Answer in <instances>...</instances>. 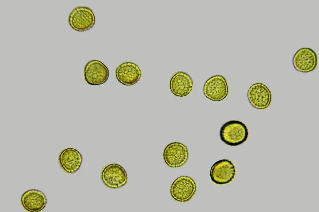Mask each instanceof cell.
I'll return each instance as SVG.
<instances>
[{"label": "cell", "mask_w": 319, "mask_h": 212, "mask_svg": "<svg viewBox=\"0 0 319 212\" xmlns=\"http://www.w3.org/2000/svg\"><path fill=\"white\" fill-rule=\"evenodd\" d=\"M21 202L24 209L30 212H37L42 210L47 204L45 194L37 189H29L21 196Z\"/></svg>", "instance_id": "obj_14"}, {"label": "cell", "mask_w": 319, "mask_h": 212, "mask_svg": "<svg viewBox=\"0 0 319 212\" xmlns=\"http://www.w3.org/2000/svg\"><path fill=\"white\" fill-rule=\"evenodd\" d=\"M84 76L85 80L89 85H99L106 82L109 76V71L102 62L92 60L85 66Z\"/></svg>", "instance_id": "obj_4"}, {"label": "cell", "mask_w": 319, "mask_h": 212, "mask_svg": "<svg viewBox=\"0 0 319 212\" xmlns=\"http://www.w3.org/2000/svg\"><path fill=\"white\" fill-rule=\"evenodd\" d=\"M58 161L60 167L65 172L73 174L79 169L83 157L76 149L67 148L62 150L59 153Z\"/></svg>", "instance_id": "obj_12"}, {"label": "cell", "mask_w": 319, "mask_h": 212, "mask_svg": "<svg viewBox=\"0 0 319 212\" xmlns=\"http://www.w3.org/2000/svg\"><path fill=\"white\" fill-rule=\"evenodd\" d=\"M247 96L250 104L258 109L267 108L272 100L270 89L265 84L260 82L254 83L249 87Z\"/></svg>", "instance_id": "obj_10"}, {"label": "cell", "mask_w": 319, "mask_h": 212, "mask_svg": "<svg viewBox=\"0 0 319 212\" xmlns=\"http://www.w3.org/2000/svg\"><path fill=\"white\" fill-rule=\"evenodd\" d=\"M169 85L170 90L174 95L185 97L192 91L193 82L188 74L183 71H178L172 76Z\"/></svg>", "instance_id": "obj_13"}, {"label": "cell", "mask_w": 319, "mask_h": 212, "mask_svg": "<svg viewBox=\"0 0 319 212\" xmlns=\"http://www.w3.org/2000/svg\"><path fill=\"white\" fill-rule=\"evenodd\" d=\"M236 174L235 167L229 159H221L212 166L210 176L211 181L218 185L229 183L234 179Z\"/></svg>", "instance_id": "obj_8"}, {"label": "cell", "mask_w": 319, "mask_h": 212, "mask_svg": "<svg viewBox=\"0 0 319 212\" xmlns=\"http://www.w3.org/2000/svg\"><path fill=\"white\" fill-rule=\"evenodd\" d=\"M292 64L297 71L302 73L310 72L317 66V54L310 48H300L293 57Z\"/></svg>", "instance_id": "obj_9"}, {"label": "cell", "mask_w": 319, "mask_h": 212, "mask_svg": "<svg viewBox=\"0 0 319 212\" xmlns=\"http://www.w3.org/2000/svg\"><path fill=\"white\" fill-rule=\"evenodd\" d=\"M189 157L187 147L179 142L168 144L164 148L163 158L165 163L170 167L177 168L184 165Z\"/></svg>", "instance_id": "obj_7"}, {"label": "cell", "mask_w": 319, "mask_h": 212, "mask_svg": "<svg viewBox=\"0 0 319 212\" xmlns=\"http://www.w3.org/2000/svg\"><path fill=\"white\" fill-rule=\"evenodd\" d=\"M101 177L103 183L112 189L124 186L128 180L126 170L117 163H111L105 166L102 170Z\"/></svg>", "instance_id": "obj_6"}, {"label": "cell", "mask_w": 319, "mask_h": 212, "mask_svg": "<svg viewBox=\"0 0 319 212\" xmlns=\"http://www.w3.org/2000/svg\"><path fill=\"white\" fill-rule=\"evenodd\" d=\"M228 85L225 78L221 75H215L208 78L203 86V93L208 99L220 101L228 95Z\"/></svg>", "instance_id": "obj_5"}, {"label": "cell", "mask_w": 319, "mask_h": 212, "mask_svg": "<svg viewBox=\"0 0 319 212\" xmlns=\"http://www.w3.org/2000/svg\"><path fill=\"white\" fill-rule=\"evenodd\" d=\"M248 137V130L241 121L230 120L225 123L220 130V137L226 144L236 146L243 143Z\"/></svg>", "instance_id": "obj_1"}, {"label": "cell", "mask_w": 319, "mask_h": 212, "mask_svg": "<svg viewBox=\"0 0 319 212\" xmlns=\"http://www.w3.org/2000/svg\"><path fill=\"white\" fill-rule=\"evenodd\" d=\"M196 190L195 181L188 176H181L177 178L170 187V194L175 200L180 202L189 201Z\"/></svg>", "instance_id": "obj_3"}, {"label": "cell", "mask_w": 319, "mask_h": 212, "mask_svg": "<svg viewBox=\"0 0 319 212\" xmlns=\"http://www.w3.org/2000/svg\"><path fill=\"white\" fill-rule=\"evenodd\" d=\"M141 71L135 63L125 62L121 63L116 69L115 74L117 80L125 86L134 85L140 80Z\"/></svg>", "instance_id": "obj_11"}, {"label": "cell", "mask_w": 319, "mask_h": 212, "mask_svg": "<svg viewBox=\"0 0 319 212\" xmlns=\"http://www.w3.org/2000/svg\"><path fill=\"white\" fill-rule=\"evenodd\" d=\"M68 22L70 27L75 31L84 32L94 26L95 16L91 8L86 6H77L69 14Z\"/></svg>", "instance_id": "obj_2"}]
</instances>
